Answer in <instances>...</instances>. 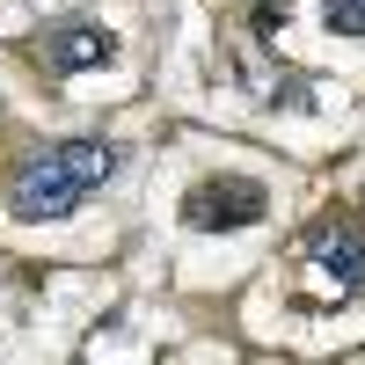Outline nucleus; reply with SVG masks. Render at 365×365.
Segmentation results:
<instances>
[{
  "mask_svg": "<svg viewBox=\"0 0 365 365\" xmlns=\"http://www.w3.org/2000/svg\"><path fill=\"white\" fill-rule=\"evenodd\" d=\"M307 249H314V263H322L344 292H365V234H351V227H314Z\"/></svg>",
  "mask_w": 365,
  "mask_h": 365,
  "instance_id": "obj_4",
  "label": "nucleus"
},
{
  "mask_svg": "<svg viewBox=\"0 0 365 365\" xmlns=\"http://www.w3.org/2000/svg\"><path fill=\"white\" fill-rule=\"evenodd\" d=\"M270 212V190L256 175H205L190 197H182V220L197 234H234V227H256Z\"/></svg>",
  "mask_w": 365,
  "mask_h": 365,
  "instance_id": "obj_2",
  "label": "nucleus"
},
{
  "mask_svg": "<svg viewBox=\"0 0 365 365\" xmlns=\"http://www.w3.org/2000/svg\"><path fill=\"white\" fill-rule=\"evenodd\" d=\"M117 58V29H103V22H58V29H44V66L51 73H96V66H110Z\"/></svg>",
  "mask_w": 365,
  "mask_h": 365,
  "instance_id": "obj_3",
  "label": "nucleus"
},
{
  "mask_svg": "<svg viewBox=\"0 0 365 365\" xmlns=\"http://www.w3.org/2000/svg\"><path fill=\"white\" fill-rule=\"evenodd\" d=\"M278 110H314V88H307V81H285V88H278Z\"/></svg>",
  "mask_w": 365,
  "mask_h": 365,
  "instance_id": "obj_6",
  "label": "nucleus"
},
{
  "mask_svg": "<svg viewBox=\"0 0 365 365\" xmlns=\"http://www.w3.org/2000/svg\"><path fill=\"white\" fill-rule=\"evenodd\" d=\"M117 146L110 139H58V146H44L37 161H22V175H15V220H66V212H81V197L88 190H103V182L117 175Z\"/></svg>",
  "mask_w": 365,
  "mask_h": 365,
  "instance_id": "obj_1",
  "label": "nucleus"
},
{
  "mask_svg": "<svg viewBox=\"0 0 365 365\" xmlns=\"http://www.w3.org/2000/svg\"><path fill=\"white\" fill-rule=\"evenodd\" d=\"M322 22L336 29V37L365 44V0H322Z\"/></svg>",
  "mask_w": 365,
  "mask_h": 365,
  "instance_id": "obj_5",
  "label": "nucleus"
}]
</instances>
